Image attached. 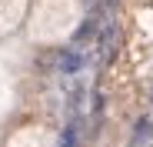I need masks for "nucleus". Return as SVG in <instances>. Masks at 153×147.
<instances>
[{
  "instance_id": "nucleus-1",
  "label": "nucleus",
  "mask_w": 153,
  "mask_h": 147,
  "mask_svg": "<svg viewBox=\"0 0 153 147\" xmlns=\"http://www.w3.org/2000/svg\"><path fill=\"white\" fill-rule=\"evenodd\" d=\"M76 70H83V50L80 47H67V50L60 54V74H67V77H73Z\"/></svg>"
},
{
  "instance_id": "nucleus-2",
  "label": "nucleus",
  "mask_w": 153,
  "mask_h": 147,
  "mask_svg": "<svg viewBox=\"0 0 153 147\" xmlns=\"http://www.w3.org/2000/svg\"><path fill=\"white\" fill-rule=\"evenodd\" d=\"M60 147H80V134H76V120L63 127V137H60Z\"/></svg>"
}]
</instances>
